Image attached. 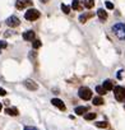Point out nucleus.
<instances>
[{
    "mask_svg": "<svg viewBox=\"0 0 125 130\" xmlns=\"http://www.w3.org/2000/svg\"><path fill=\"white\" fill-rule=\"evenodd\" d=\"M112 32L119 40H125V24L124 23H116L112 26Z\"/></svg>",
    "mask_w": 125,
    "mask_h": 130,
    "instance_id": "nucleus-1",
    "label": "nucleus"
},
{
    "mask_svg": "<svg viewBox=\"0 0 125 130\" xmlns=\"http://www.w3.org/2000/svg\"><path fill=\"white\" fill-rule=\"evenodd\" d=\"M78 96L83 100V101H88L92 98V91L88 87H81L78 91Z\"/></svg>",
    "mask_w": 125,
    "mask_h": 130,
    "instance_id": "nucleus-2",
    "label": "nucleus"
},
{
    "mask_svg": "<svg viewBox=\"0 0 125 130\" xmlns=\"http://www.w3.org/2000/svg\"><path fill=\"white\" fill-rule=\"evenodd\" d=\"M114 94H115V98H116V101H119V102H122V101H125V88L124 87H115L114 88Z\"/></svg>",
    "mask_w": 125,
    "mask_h": 130,
    "instance_id": "nucleus-3",
    "label": "nucleus"
},
{
    "mask_svg": "<svg viewBox=\"0 0 125 130\" xmlns=\"http://www.w3.org/2000/svg\"><path fill=\"white\" fill-rule=\"evenodd\" d=\"M24 18H26L27 21L33 22V21H36V19L40 18V12H38L37 9H28V10L26 12V14H24Z\"/></svg>",
    "mask_w": 125,
    "mask_h": 130,
    "instance_id": "nucleus-4",
    "label": "nucleus"
},
{
    "mask_svg": "<svg viewBox=\"0 0 125 130\" xmlns=\"http://www.w3.org/2000/svg\"><path fill=\"white\" fill-rule=\"evenodd\" d=\"M27 7H32L31 0H17L15 2V8L19 9V10H22V9H24Z\"/></svg>",
    "mask_w": 125,
    "mask_h": 130,
    "instance_id": "nucleus-5",
    "label": "nucleus"
},
{
    "mask_svg": "<svg viewBox=\"0 0 125 130\" xmlns=\"http://www.w3.org/2000/svg\"><path fill=\"white\" fill-rule=\"evenodd\" d=\"M19 23H21V21H19V18L15 17V15H12V17H9V18L7 19V26H9V27H12V28L18 27Z\"/></svg>",
    "mask_w": 125,
    "mask_h": 130,
    "instance_id": "nucleus-6",
    "label": "nucleus"
},
{
    "mask_svg": "<svg viewBox=\"0 0 125 130\" xmlns=\"http://www.w3.org/2000/svg\"><path fill=\"white\" fill-rule=\"evenodd\" d=\"M51 103H52L55 107H57L59 110H61V111H65V110H67L64 102H63L61 100H59V98H52V100H51Z\"/></svg>",
    "mask_w": 125,
    "mask_h": 130,
    "instance_id": "nucleus-7",
    "label": "nucleus"
},
{
    "mask_svg": "<svg viewBox=\"0 0 125 130\" xmlns=\"http://www.w3.org/2000/svg\"><path fill=\"white\" fill-rule=\"evenodd\" d=\"M24 87L28 88L29 91H37V88H38L37 83H36L35 80H32V79H27V80L24 82Z\"/></svg>",
    "mask_w": 125,
    "mask_h": 130,
    "instance_id": "nucleus-8",
    "label": "nucleus"
},
{
    "mask_svg": "<svg viewBox=\"0 0 125 130\" xmlns=\"http://www.w3.org/2000/svg\"><path fill=\"white\" fill-rule=\"evenodd\" d=\"M35 37H36V35L33 31H27L23 33V40H26V41H33Z\"/></svg>",
    "mask_w": 125,
    "mask_h": 130,
    "instance_id": "nucleus-9",
    "label": "nucleus"
},
{
    "mask_svg": "<svg viewBox=\"0 0 125 130\" xmlns=\"http://www.w3.org/2000/svg\"><path fill=\"white\" fill-rule=\"evenodd\" d=\"M5 113L9 115V116H18L19 111H18L17 107H8V108H5Z\"/></svg>",
    "mask_w": 125,
    "mask_h": 130,
    "instance_id": "nucleus-10",
    "label": "nucleus"
},
{
    "mask_svg": "<svg viewBox=\"0 0 125 130\" xmlns=\"http://www.w3.org/2000/svg\"><path fill=\"white\" fill-rule=\"evenodd\" d=\"M93 15H95L93 12H88V13H86V14H82V15H79V22H81V23H86L87 19H88V18H92Z\"/></svg>",
    "mask_w": 125,
    "mask_h": 130,
    "instance_id": "nucleus-11",
    "label": "nucleus"
},
{
    "mask_svg": "<svg viewBox=\"0 0 125 130\" xmlns=\"http://www.w3.org/2000/svg\"><path fill=\"white\" fill-rule=\"evenodd\" d=\"M106 92L107 91H111V89H114V84H112V82L110 80V79H107V80H105L103 83H102V86H101Z\"/></svg>",
    "mask_w": 125,
    "mask_h": 130,
    "instance_id": "nucleus-12",
    "label": "nucleus"
},
{
    "mask_svg": "<svg viewBox=\"0 0 125 130\" xmlns=\"http://www.w3.org/2000/svg\"><path fill=\"white\" fill-rule=\"evenodd\" d=\"M87 111H88V108L84 107V106H79V107L75 108V113L79 115V116H83L84 113H87Z\"/></svg>",
    "mask_w": 125,
    "mask_h": 130,
    "instance_id": "nucleus-13",
    "label": "nucleus"
},
{
    "mask_svg": "<svg viewBox=\"0 0 125 130\" xmlns=\"http://www.w3.org/2000/svg\"><path fill=\"white\" fill-rule=\"evenodd\" d=\"M97 15H98V18H100L101 21H106V19H107V13H106V10H103V9H98V10H97Z\"/></svg>",
    "mask_w": 125,
    "mask_h": 130,
    "instance_id": "nucleus-14",
    "label": "nucleus"
},
{
    "mask_svg": "<svg viewBox=\"0 0 125 130\" xmlns=\"http://www.w3.org/2000/svg\"><path fill=\"white\" fill-rule=\"evenodd\" d=\"M105 103V101H103V98L102 97H93V105L95 106H101V105H103Z\"/></svg>",
    "mask_w": 125,
    "mask_h": 130,
    "instance_id": "nucleus-15",
    "label": "nucleus"
},
{
    "mask_svg": "<svg viewBox=\"0 0 125 130\" xmlns=\"http://www.w3.org/2000/svg\"><path fill=\"white\" fill-rule=\"evenodd\" d=\"M83 4L87 9H92L95 7V0H83Z\"/></svg>",
    "mask_w": 125,
    "mask_h": 130,
    "instance_id": "nucleus-16",
    "label": "nucleus"
},
{
    "mask_svg": "<svg viewBox=\"0 0 125 130\" xmlns=\"http://www.w3.org/2000/svg\"><path fill=\"white\" fill-rule=\"evenodd\" d=\"M84 119L88 120V121L95 120V119H96V113H95V112H87V113H84Z\"/></svg>",
    "mask_w": 125,
    "mask_h": 130,
    "instance_id": "nucleus-17",
    "label": "nucleus"
},
{
    "mask_svg": "<svg viewBox=\"0 0 125 130\" xmlns=\"http://www.w3.org/2000/svg\"><path fill=\"white\" fill-rule=\"evenodd\" d=\"M72 8L75 9V10H82V8L79 7V0H73L72 3Z\"/></svg>",
    "mask_w": 125,
    "mask_h": 130,
    "instance_id": "nucleus-18",
    "label": "nucleus"
},
{
    "mask_svg": "<svg viewBox=\"0 0 125 130\" xmlns=\"http://www.w3.org/2000/svg\"><path fill=\"white\" fill-rule=\"evenodd\" d=\"M32 46H33V48H40V47L42 46V42H41L40 40H33Z\"/></svg>",
    "mask_w": 125,
    "mask_h": 130,
    "instance_id": "nucleus-19",
    "label": "nucleus"
},
{
    "mask_svg": "<svg viewBox=\"0 0 125 130\" xmlns=\"http://www.w3.org/2000/svg\"><path fill=\"white\" fill-rule=\"evenodd\" d=\"M96 92H97L100 96H103V94H106V91H105V89H103L101 86H97V87H96Z\"/></svg>",
    "mask_w": 125,
    "mask_h": 130,
    "instance_id": "nucleus-20",
    "label": "nucleus"
},
{
    "mask_svg": "<svg viewBox=\"0 0 125 130\" xmlns=\"http://www.w3.org/2000/svg\"><path fill=\"white\" fill-rule=\"evenodd\" d=\"M61 10L64 12L65 14H69V13H70V7H68V5H65V4H61Z\"/></svg>",
    "mask_w": 125,
    "mask_h": 130,
    "instance_id": "nucleus-21",
    "label": "nucleus"
},
{
    "mask_svg": "<svg viewBox=\"0 0 125 130\" xmlns=\"http://www.w3.org/2000/svg\"><path fill=\"white\" fill-rule=\"evenodd\" d=\"M96 126H97V127H103V129H105V127L108 126V124H107L106 121H98V122H96Z\"/></svg>",
    "mask_w": 125,
    "mask_h": 130,
    "instance_id": "nucleus-22",
    "label": "nucleus"
},
{
    "mask_svg": "<svg viewBox=\"0 0 125 130\" xmlns=\"http://www.w3.org/2000/svg\"><path fill=\"white\" fill-rule=\"evenodd\" d=\"M105 4H106V8H107V9H114V4H112L111 2H106Z\"/></svg>",
    "mask_w": 125,
    "mask_h": 130,
    "instance_id": "nucleus-23",
    "label": "nucleus"
},
{
    "mask_svg": "<svg viewBox=\"0 0 125 130\" xmlns=\"http://www.w3.org/2000/svg\"><path fill=\"white\" fill-rule=\"evenodd\" d=\"M8 46V43L5 42V41H0V50H2V48H5Z\"/></svg>",
    "mask_w": 125,
    "mask_h": 130,
    "instance_id": "nucleus-24",
    "label": "nucleus"
},
{
    "mask_svg": "<svg viewBox=\"0 0 125 130\" xmlns=\"http://www.w3.org/2000/svg\"><path fill=\"white\" fill-rule=\"evenodd\" d=\"M24 130H38L37 127H35V126H26L24 127Z\"/></svg>",
    "mask_w": 125,
    "mask_h": 130,
    "instance_id": "nucleus-25",
    "label": "nucleus"
},
{
    "mask_svg": "<svg viewBox=\"0 0 125 130\" xmlns=\"http://www.w3.org/2000/svg\"><path fill=\"white\" fill-rule=\"evenodd\" d=\"M7 94V91L3 89V88H0V96H5Z\"/></svg>",
    "mask_w": 125,
    "mask_h": 130,
    "instance_id": "nucleus-26",
    "label": "nucleus"
},
{
    "mask_svg": "<svg viewBox=\"0 0 125 130\" xmlns=\"http://www.w3.org/2000/svg\"><path fill=\"white\" fill-rule=\"evenodd\" d=\"M41 2H42V3H47V2H49V0H41Z\"/></svg>",
    "mask_w": 125,
    "mask_h": 130,
    "instance_id": "nucleus-27",
    "label": "nucleus"
},
{
    "mask_svg": "<svg viewBox=\"0 0 125 130\" xmlns=\"http://www.w3.org/2000/svg\"><path fill=\"white\" fill-rule=\"evenodd\" d=\"M0 111H2V103H0Z\"/></svg>",
    "mask_w": 125,
    "mask_h": 130,
    "instance_id": "nucleus-28",
    "label": "nucleus"
},
{
    "mask_svg": "<svg viewBox=\"0 0 125 130\" xmlns=\"http://www.w3.org/2000/svg\"><path fill=\"white\" fill-rule=\"evenodd\" d=\"M0 52H2V50H0Z\"/></svg>",
    "mask_w": 125,
    "mask_h": 130,
    "instance_id": "nucleus-29",
    "label": "nucleus"
}]
</instances>
